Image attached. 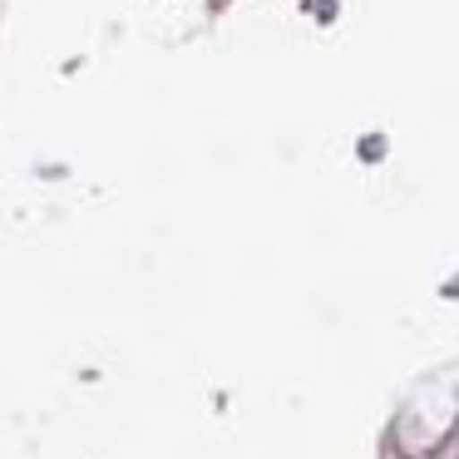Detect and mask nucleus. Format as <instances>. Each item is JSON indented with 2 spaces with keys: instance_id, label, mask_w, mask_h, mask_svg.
<instances>
[]
</instances>
